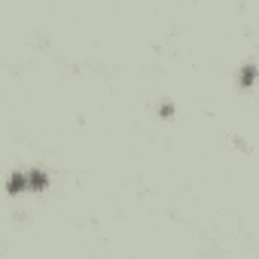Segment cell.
<instances>
[{"mask_svg":"<svg viewBox=\"0 0 259 259\" xmlns=\"http://www.w3.org/2000/svg\"><path fill=\"white\" fill-rule=\"evenodd\" d=\"M253 79H256V67H253V64H244L241 73H238V82H241V85H250Z\"/></svg>","mask_w":259,"mask_h":259,"instance_id":"obj_3","label":"cell"},{"mask_svg":"<svg viewBox=\"0 0 259 259\" xmlns=\"http://www.w3.org/2000/svg\"><path fill=\"white\" fill-rule=\"evenodd\" d=\"M46 183H49V174L46 171H40V168L28 171V189H43Z\"/></svg>","mask_w":259,"mask_h":259,"instance_id":"obj_1","label":"cell"},{"mask_svg":"<svg viewBox=\"0 0 259 259\" xmlns=\"http://www.w3.org/2000/svg\"><path fill=\"white\" fill-rule=\"evenodd\" d=\"M7 189H10L13 195H16V192H22V189H28V174H25V171H16V174L10 177Z\"/></svg>","mask_w":259,"mask_h":259,"instance_id":"obj_2","label":"cell"}]
</instances>
